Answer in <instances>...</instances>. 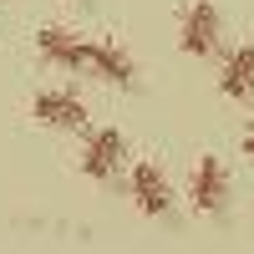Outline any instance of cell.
I'll list each match as a JSON object with an SVG mask.
<instances>
[{
  "instance_id": "9c48e42d",
  "label": "cell",
  "mask_w": 254,
  "mask_h": 254,
  "mask_svg": "<svg viewBox=\"0 0 254 254\" xmlns=\"http://www.w3.org/2000/svg\"><path fill=\"white\" fill-rule=\"evenodd\" d=\"M244 158H254V122H249V132H244Z\"/></svg>"
},
{
  "instance_id": "5b68a950",
  "label": "cell",
  "mask_w": 254,
  "mask_h": 254,
  "mask_svg": "<svg viewBox=\"0 0 254 254\" xmlns=\"http://www.w3.org/2000/svg\"><path fill=\"white\" fill-rule=\"evenodd\" d=\"M188 203L208 219H224L229 208V168L219 158H198L193 173H188Z\"/></svg>"
},
{
  "instance_id": "8992f818",
  "label": "cell",
  "mask_w": 254,
  "mask_h": 254,
  "mask_svg": "<svg viewBox=\"0 0 254 254\" xmlns=\"http://www.w3.org/2000/svg\"><path fill=\"white\" fill-rule=\"evenodd\" d=\"M127 193H132L142 219H168V214H173V183H168V173L158 163H132Z\"/></svg>"
},
{
  "instance_id": "30bf717a",
  "label": "cell",
  "mask_w": 254,
  "mask_h": 254,
  "mask_svg": "<svg viewBox=\"0 0 254 254\" xmlns=\"http://www.w3.org/2000/svg\"><path fill=\"white\" fill-rule=\"evenodd\" d=\"M71 5H81V0H71Z\"/></svg>"
},
{
  "instance_id": "6da1fadb",
  "label": "cell",
  "mask_w": 254,
  "mask_h": 254,
  "mask_svg": "<svg viewBox=\"0 0 254 254\" xmlns=\"http://www.w3.org/2000/svg\"><path fill=\"white\" fill-rule=\"evenodd\" d=\"M76 168H81V178H92V183H112L127 168V137L117 132V127H87Z\"/></svg>"
},
{
  "instance_id": "3957f363",
  "label": "cell",
  "mask_w": 254,
  "mask_h": 254,
  "mask_svg": "<svg viewBox=\"0 0 254 254\" xmlns=\"http://www.w3.org/2000/svg\"><path fill=\"white\" fill-rule=\"evenodd\" d=\"M36 56H41V66H51L61 76H81L87 71V36H76L71 26H41Z\"/></svg>"
},
{
  "instance_id": "7a4b0ae2",
  "label": "cell",
  "mask_w": 254,
  "mask_h": 254,
  "mask_svg": "<svg viewBox=\"0 0 254 254\" xmlns=\"http://www.w3.org/2000/svg\"><path fill=\"white\" fill-rule=\"evenodd\" d=\"M31 117L46 127V132H87V102H81L71 87H41L31 97Z\"/></svg>"
},
{
  "instance_id": "ba28073f",
  "label": "cell",
  "mask_w": 254,
  "mask_h": 254,
  "mask_svg": "<svg viewBox=\"0 0 254 254\" xmlns=\"http://www.w3.org/2000/svg\"><path fill=\"white\" fill-rule=\"evenodd\" d=\"M219 92L234 97V102H249L254 97V46H234L219 66Z\"/></svg>"
},
{
  "instance_id": "277c9868",
  "label": "cell",
  "mask_w": 254,
  "mask_h": 254,
  "mask_svg": "<svg viewBox=\"0 0 254 254\" xmlns=\"http://www.w3.org/2000/svg\"><path fill=\"white\" fill-rule=\"evenodd\" d=\"M219 41H224V20H219V10L208 5V0L183 5V15H178V46L188 56H214Z\"/></svg>"
},
{
  "instance_id": "52a82bcc",
  "label": "cell",
  "mask_w": 254,
  "mask_h": 254,
  "mask_svg": "<svg viewBox=\"0 0 254 254\" xmlns=\"http://www.w3.org/2000/svg\"><path fill=\"white\" fill-rule=\"evenodd\" d=\"M81 76L102 81V87H132L137 81V61L127 56L117 41H87V71Z\"/></svg>"
}]
</instances>
